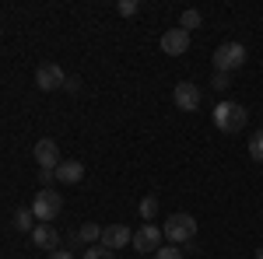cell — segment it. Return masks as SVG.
I'll list each match as a JSON object with an SVG mask.
<instances>
[{"mask_svg":"<svg viewBox=\"0 0 263 259\" xmlns=\"http://www.w3.org/2000/svg\"><path fill=\"white\" fill-rule=\"evenodd\" d=\"M102 245L112 249V252H120L123 245H134V231L126 224H105L102 228Z\"/></svg>","mask_w":263,"mask_h":259,"instance_id":"ba28073f","label":"cell"},{"mask_svg":"<svg viewBox=\"0 0 263 259\" xmlns=\"http://www.w3.org/2000/svg\"><path fill=\"white\" fill-rule=\"evenodd\" d=\"M211 88H214V91H228V88H232V74H214V77H211Z\"/></svg>","mask_w":263,"mask_h":259,"instance_id":"44dd1931","label":"cell"},{"mask_svg":"<svg viewBox=\"0 0 263 259\" xmlns=\"http://www.w3.org/2000/svg\"><path fill=\"white\" fill-rule=\"evenodd\" d=\"M256 259H263V245H260V249H256Z\"/></svg>","mask_w":263,"mask_h":259,"instance_id":"484cf974","label":"cell"},{"mask_svg":"<svg viewBox=\"0 0 263 259\" xmlns=\"http://www.w3.org/2000/svg\"><path fill=\"white\" fill-rule=\"evenodd\" d=\"M116 11H120V18H134V14L141 11V4H137V0H120Z\"/></svg>","mask_w":263,"mask_h":259,"instance_id":"d6986e66","label":"cell"},{"mask_svg":"<svg viewBox=\"0 0 263 259\" xmlns=\"http://www.w3.org/2000/svg\"><path fill=\"white\" fill-rule=\"evenodd\" d=\"M162 235L172 245H190V242L197 238V217L193 214H172V217L165 221Z\"/></svg>","mask_w":263,"mask_h":259,"instance_id":"3957f363","label":"cell"},{"mask_svg":"<svg viewBox=\"0 0 263 259\" xmlns=\"http://www.w3.org/2000/svg\"><path fill=\"white\" fill-rule=\"evenodd\" d=\"M35 224H39V221H35V214H32V207H21V210H14V224H11L14 231L32 235V231H35Z\"/></svg>","mask_w":263,"mask_h":259,"instance_id":"4fadbf2b","label":"cell"},{"mask_svg":"<svg viewBox=\"0 0 263 259\" xmlns=\"http://www.w3.org/2000/svg\"><path fill=\"white\" fill-rule=\"evenodd\" d=\"M63 242H67V252H74V249H81V245H84L78 231H67V238H63Z\"/></svg>","mask_w":263,"mask_h":259,"instance_id":"7402d4cb","label":"cell"},{"mask_svg":"<svg viewBox=\"0 0 263 259\" xmlns=\"http://www.w3.org/2000/svg\"><path fill=\"white\" fill-rule=\"evenodd\" d=\"M211 63H214V74H235L246 63V46L242 42H221V46L214 49Z\"/></svg>","mask_w":263,"mask_h":259,"instance_id":"7a4b0ae2","label":"cell"},{"mask_svg":"<svg viewBox=\"0 0 263 259\" xmlns=\"http://www.w3.org/2000/svg\"><path fill=\"white\" fill-rule=\"evenodd\" d=\"M78 235H81V242H88V245H99L102 242V228L95 224V221H88V224L78 228Z\"/></svg>","mask_w":263,"mask_h":259,"instance_id":"5bb4252c","label":"cell"},{"mask_svg":"<svg viewBox=\"0 0 263 259\" xmlns=\"http://www.w3.org/2000/svg\"><path fill=\"white\" fill-rule=\"evenodd\" d=\"M190 49V32H182V28H168L162 35V53L165 56H182Z\"/></svg>","mask_w":263,"mask_h":259,"instance_id":"30bf717a","label":"cell"},{"mask_svg":"<svg viewBox=\"0 0 263 259\" xmlns=\"http://www.w3.org/2000/svg\"><path fill=\"white\" fill-rule=\"evenodd\" d=\"M60 210H63V196L57 193V189H39L35 200H32V214H35L39 224L57 221V217H60Z\"/></svg>","mask_w":263,"mask_h":259,"instance_id":"277c9868","label":"cell"},{"mask_svg":"<svg viewBox=\"0 0 263 259\" xmlns=\"http://www.w3.org/2000/svg\"><path fill=\"white\" fill-rule=\"evenodd\" d=\"M137 210H141L144 224H151V221H155V214H158V196H144V200H141V207H137Z\"/></svg>","mask_w":263,"mask_h":259,"instance_id":"2e32d148","label":"cell"},{"mask_svg":"<svg viewBox=\"0 0 263 259\" xmlns=\"http://www.w3.org/2000/svg\"><path fill=\"white\" fill-rule=\"evenodd\" d=\"M60 147H57V140H49V137H42L39 144H35V165L39 168H49V172H57L60 168Z\"/></svg>","mask_w":263,"mask_h":259,"instance_id":"9c48e42d","label":"cell"},{"mask_svg":"<svg viewBox=\"0 0 263 259\" xmlns=\"http://www.w3.org/2000/svg\"><path fill=\"white\" fill-rule=\"evenodd\" d=\"M49 259H74V256H70L67 249H57V252H49Z\"/></svg>","mask_w":263,"mask_h":259,"instance_id":"cb8c5ba5","label":"cell"},{"mask_svg":"<svg viewBox=\"0 0 263 259\" xmlns=\"http://www.w3.org/2000/svg\"><path fill=\"white\" fill-rule=\"evenodd\" d=\"M211 119H214V126L221 133H239L246 126V119H249V112H246L239 102H218L214 112H211Z\"/></svg>","mask_w":263,"mask_h":259,"instance_id":"6da1fadb","label":"cell"},{"mask_svg":"<svg viewBox=\"0 0 263 259\" xmlns=\"http://www.w3.org/2000/svg\"><path fill=\"white\" fill-rule=\"evenodd\" d=\"M63 88H67V91H78V88H81V81H78V77H67V84H63Z\"/></svg>","mask_w":263,"mask_h":259,"instance_id":"d4e9b609","label":"cell"},{"mask_svg":"<svg viewBox=\"0 0 263 259\" xmlns=\"http://www.w3.org/2000/svg\"><path fill=\"white\" fill-rule=\"evenodd\" d=\"M172 102H176L179 112H197L200 102H203V95H200V88H197L193 81H179L176 91H172Z\"/></svg>","mask_w":263,"mask_h":259,"instance_id":"5b68a950","label":"cell"},{"mask_svg":"<svg viewBox=\"0 0 263 259\" xmlns=\"http://www.w3.org/2000/svg\"><path fill=\"white\" fill-rule=\"evenodd\" d=\"M200 11L197 7H190V11H182V18H179V28L182 32H193V28H200Z\"/></svg>","mask_w":263,"mask_h":259,"instance_id":"9a60e30c","label":"cell"},{"mask_svg":"<svg viewBox=\"0 0 263 259\" xmlns=\"http://www.w3.org/2000/svg\"><path fill=\"white\" fill-rule=\"evenodd\" d=\"M162 228H155V224H141V228H137V231H134V249H137V252H151V256H155V252H158V249H162Z\"/></svg>","mask_w":263,"mask_h":259,"instance_id":"8992f818","label":"cell"},{"mask_svg":"<svg viewBox=\"0 0 263 259\" xmlns=\"http://www.w3.org/2000/svg\"><path fill=\"white\" fill-rule=\"evenodd\" d=\"M81 259H116V256H112V249H105V245L99 242V245H88Z\"/></svg>","mask_w":263,"mask_h":259,"instance_id":"ac0fdd59","label":"cell"},{"mask_svg":"<svg viewBox=\"0 0 263 259\" xmlns=\"http://www.w3.org/2000/svg\"><path fill=\"white\" fill-rule=\"evenodd\" d=\"M39 182H42V189H49V186L57 182V172H49V168H39Z\"/></svg>","mask_w":263,"mask_h":259,"instance_id":"603a6c76","label":"cell"},{"mask_svg":"<svg viewBox=\"0 0 263 259\" xmlns=\"http://www.w3.org/2000/svg\"><path fill=\"white\" fill-rule=\"evenodd\" d=\"M32 242H35V249L42 252H57L60 249V231L53 228V224H35V231H32Z\"/></svg>","mask_w":263,"mask_h":259,"instance_id":"8fae6325","label":"cell"},{"mask_svg":"<svg viewBox=\"0 0 263 259\" xmlns=\"http://www.w3.org/2000/svg\"><path fill=\"white\" fill-rule=\"evenodd\" d=\"M35 84H39V91H57L67 84V74H63L57 63H39V70H35Z\"/></svg>","mask_w":263,"mask_h":259,"instance_id":"52a82bcc","label":"cell"},{"mask_svg":"<svg viewBox=\"0 0 263 259\" xmlns=\"http://www.w3.org/2000/svg\"><path fill=\"white\" fill-rule=\"evenodd\" d=\"M186 252H179V245H162L158 252H155V259H182Z\"/></svg>","mask_w":263,"mask_h":259,"instance_id":"ffe728a7","label":"cell"},{"mask_svg":"<svg viewBox=\"0 0 263 259\" xmlns=\"http://www.w3.org/2000/svg\"><path fill=\"white\" fill-rule=\"evenodd\" d=\"M249 158L263 161V130H256V133L249 137Z\"/></svg>","mask_w":263,"mask_h":259,"instance_id":"e0dca14e","label":"cell"},{"mask_svg":"<svg viewBox=\"0 0 263 259\" xmlns=\"http://www.w3.org/2000/svg\"><path fill=\"white\" fill-rule=\"evenodd\" d=\"M84 179V165L81 161H60V168H57V182H67V186H74V182Z\"/></svg>","mask_w":263,"mask_h":259,"instance_id":"7c38bea8","label":"cell"}]
</instances>
